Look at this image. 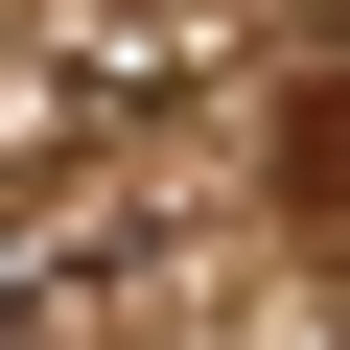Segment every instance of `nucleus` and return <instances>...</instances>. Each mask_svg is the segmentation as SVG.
I'll return each instance as SVG.
<instances>
[{
	"instance_id": "obj_1",
	"label": "nucleus",
	"mask_w": 350,
	"mask_h": 350,
	"mask_svg": "<svg viewBox=\"0 0 350 350\" xmlns=\"http://www.w3.org/2000/svg\"><path fill=\"white\" fill-rule=\"evenodd\" d=\"M0 350H47V280H24V234H0Z\"/></svg>"
}]
</instances>
